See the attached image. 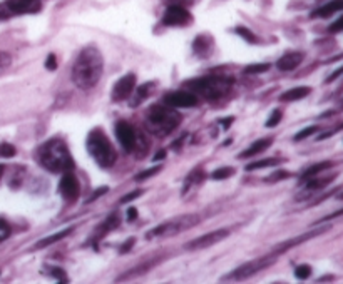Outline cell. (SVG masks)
Listing matches in <instances>:
<instances>
[{
  "mask_svg": "<svg viewBox=\"0 0 343 284\" xmlns=\"http://www.w3.org/2000/svg\"><path fill=\"white\" fill-rule=\"evenodd\" d=\"M312 92L310 87H295V89H288L287 92H283L280 95V100L282 102H295V100L305 99L307 95Z\"/></svg>",
  "mask_w": 343,
  "mask_h": 284,
  "instance_id": "20",
  "label": "cell"
},
{
  "mask_svg": "<svg viewBox=\"0 0 343 284\" xmlns=\"http://www.w3.org/2000/svg\"><path fill=\"white\" fill-rule=\"evenodd\" d=\"M295 276L298 279H308L312 276V268H310L308 264H302V266H298L295 269Z\"/></svg>",
  "mask_w": 343,
  "mask_h": 284,
  "instance_id": "35",
  "label": "cell"
},
{
  "mask_svg": "<svg viewBox=\"0 0 343 284\" xmlns=\"http://www.w3.org/2000/svg\"><path fill=\"white\" fill-rule=\"evenodd\" d=\"M161 169H163V167L158 166V167H151V169H147V171H142V172H139V174L136 176V181H137V182H141V181L149 179V177H152L154 174H158V172H159Z\"/></svg>",
  "mask_w": 343,
  "mask_h": 284,
  "instance_id": "33",
  "label": "cell"
},
{
  "mask_svg": "<svg viewBox=\"0 0 343 284\" xmlns=\"http://www.w3.org/2000/svg\"><path fill=\"white\" fill-rule=\"evenodd\" d=\"M8 236H10V226H8L3 219H0V243H3Z\"/></svg>",
  "mask_w": 343,
  "mask_h": 284,
  "instance_id": "37",
  "label": "cell"
},
{
  "mask_svg": "<svg viewBox=\"0 0 343 284\" xmlns=\"http://www.w3.org/2000/svg\"><path fill=\"white\" fill-rule=\"evenodd\" d=\"M136 90V75L134 74H126L117 80L112 87L111 99L114 102H122V100L129 99L131 94Z\"/></svg>",
  "mask_w": 343,
  "mask_h": 284,
  "instance_id": "12",
  "label": "cell"
},
{
  "mask_svg": "<svg viewBox=\"0 0 343 284\" xmlns=\"http://www.w3.org/2000/svg\"><path fill=\"white\" fill-rule=\"evenodd\" d=\"M87 151L90 154V157L97 162V166L104 167V169H106V167H112L117 159L114 146L109 142L107 136L101 131V129H94V131L89 132Z\"/></svg>",
  "mask_w": 343,
  "mask_h": 284,
  "instance_id": "5",
  "label": "cell"
},
{
  "mask_svg": "<svg viewBox=\"0 0 343 284\" xmlns=\"http://www.w3.org/2000/svg\"><path fill=\"white\" fill-rule=\"evenodd\" d=\"M235 32L238 33V35H241L243 38H245L246 42H253V44H256V42H258V37H256L251 30H248L246 27H236Z\"/></svg>",
  "mask_w": 343,
  "mask_h": 284,
  "instance_id": "30",
  "label": "cell"
},
{
  "mask_svg": "<svg viewBox=\"0 0 343 284\" xmlns=\"http://www.w3.org/2000/svg\"><path fill=\"white\" fill-rule=\"evenodd\" d=\"M164 156H166V152H164V151H161V152H158V154H156L154 161H158V159H159V161H161V159H164Z\"/></svg>",
  "mask_w": 343,
  "mask_h": 284,
  "instance_id": "50",
  "label": "cell"
},
{
  "mask_svg": "<svg viewBox=\"0 0 343 284\" xmlns=\"http://www.w3.org/2000/svg\"><path fill=\"white\" fill-rule=\"evenodd\" d=\"M35 157L42 167H45L47 171L54 172V174H59V172L64 174V172L74 169V161L67 146L57 139L47 141L44 146H40Z\"/></svg>",
  "mask_w": 343,
  "mask_h": 284,
  "instance_id": "2",
  "label": "cell"
},
{
  "mask_svg": "<svg viewBox=\"0 0 343 284\" xmlns=\"http://www.w3.org/2000/svg\"><path fill=\"white\" fill-rule=\"evenodd\" d=\"M333 164L330 161H325V162H318V164H315V166H312L310 167V169H307L302 174V181H307V179H310V177H315L317 174H320L322 171H325V169H328V167H332Z\"/></svg>",
  "mask_w": 343,
  "mask_h": 284,
  "instance_id": "25",
  "label": "cell"
},
{
  "mask_svg": "<svg viewBox=\"0 0 343 284\" xmlns=\"http://www.w3.org/2000/svg\"><path fill=\"white\" fill-rule=\"evenodd\" d=\"M154 264H158L156 261H151L149 264H139V266H136L134 269H131V271L124 273L121 278H117L116 281H126V279H131V278H137V276H142L144 273H147L149 269L154 266Z\"/></svg>",
  "mask_w": 343,
  "mask_h": 284,
  "instance_id": "22",
  "label": "cell"
},
{
  "mask_svg": "<svg viewBox=\"0 0 343 284\" xmlns=\"http://www.w3.org/2000/svg\"><path fill=\"white\" fill-rule=\"evenodd\" d=\"M3 171H5V167L0 166V181H2V176H3Z\"/></svg>",
  "mask_w": 343,
  "mask_h": 284,
  "instance_id": "51",
  "label": "cell"
},
{
  "mask_svg": "<svg viewBox=\"0 0 343 284\" xmlns=\"http://www.w3.org/2000/svg\"><path fill=\"white\" fill-rule=\"evenodd\" d=\"M288 176H290V174H288V172H285V171H275L273 174H271L266 181H268V182H276V181L285 179V177H288Z\"/></svg>",
  "mask_w": 343,
  "mask_h": 284,
  "instance_id": "40",
  "label": "cell"
},
{
  "mask_svg": "<svg viewBox=\"0 0 343 284\" xmlns=\"http://www.w3.org/2000/svg\"><path fill=\"white\" fill-rule=\"evenodd\" d=\"M343 10V0H332V2L325 3L323 7L317 8L315 12H313V17H330L333 13Z\"/></svg>",
  "mask_w": 343,
  "mask_h": 284,
  "instance_id": "19",
  "label": "cell"
},
{
  "mask_svg": "<svg viewBox=\"0 0 343 284\" xmlns=\"http://www.w3.org/2000/svg\"><path fill=\"white\" fill-rule=\"evenodd\" d=\"M42 8V0H5L0 3V20L10 17L37 13Z\"/></svg>",
  "mask_w": 343,
  "mask_h": 284,
  "instance_id": "7",
  "label": "cell"
},
{
  "mask_svg": "<svg viewBox=\"0 0 343 284\" xmlns=\"http://www.w3.org/2000/svg\"><path fill=\"white\" fill-rule=\"evenodd\" d=\"M142 194V191L141 189H137V191H132V192H129V194H126L121 199V204H126V202H129V201H134V199H137V197H139Z\"/></svg>",
  "mask_w": 343,
  "mask_h": 284,
  "instance_id": "41",
  "label": "cell"
},
{
  "mask_svg": "<svg viewBox=\"0 0 343 284\" xmlns=\"http://www.w3.org/2000/svg\"><path fill=\"white\" fill-rule=\"evenodd\" d=\"M193 49L194 54H198L199 57H208L213 50V40L208 35H198L196 40L193 42Z\"/></svg>",
  "mask_w": 343,
  "mask_h": 284,
  "instance_id": "18",
  "label": "cell"
},
{
  "mask_svg": "<svg viewBox=\"0 0 343 284\" xmlns=\"http://www.w3.org/2000/svg\"><path fill=\"white\" fill-rule=\"evenodd\" d=\"M282 117H283V114H282V110H273L270 115V119L266 120V127H275V126H278L280 122H282Z\"/></svg>",
  "mask_w": 343,
  "mask_h": 284,
  "instance_id": "34",
  "label": "cell"
},
{
  "mask_svg": "<svg viewBox=\"0 0 343 284\" xmlns=\"http://www.w3.org/2000/svg\"><path fill=\"white\" fill-rule=\"evenodd\" d=\"M303 62V54L302 52H288L283 57H280V60L276 62V67H278L282 72H292Z\"/></svg>",
  "mask_w": 343,
  "mask_h": 284,
  "instance_id": "15",
  "label": "cell"
},
{
  "mask_svg": "<svg viewBox=\"0 0 343 284\" xmlns=\"http://www.w3.org/2000/svg\"><path fill=\"white\" fill-rule=\"evenodd\" d=\"M104 70V57L99 52L97 47L89 45L80 50V54L75 59L72 65V82L79 89L89 90L94 89L99 84Z\"/></svg>",
  "mask_w": 343,
  "mask_h": 284,
  "instance_id": "1",
  "label": "cell"
},
{
  "mask_svg": "<svg viewBox=\"0 0 343 284\" xmlns=\"http://www.w3.org/2000/svg\"><path fill=\"white\" fill-rule=\"evenodd\" d=\"M104 192H107V187H99V189L92 194V197H90V199H87V202H90V201H96L99 196L104 194Z\"/></svg>",
  "mask_w": 343,
  "mask_h": 284,
  "instance_id": "47",
  "label": "cell"
},
{
  "mask_svg": "<svg viewBox=\"0 0 343 284\" xmlns=\"http://www.w3.org/2000/svg\"><path fill=\"white\" fill-rule=\"evenodd\" d=\"M168 5H181V7H189L194 0H164Z\"/></svg>",
  "mask_w": 343,
  "mask_h": 284,
  "instance_id": "43",
  "label": "cell"
},
{
  "mask_svg": "<svg viewBox=\"0 0 343 284\" xmlns=\"http://www.w3.org/2000/svg\"><path fill=\"white\" fill-rule=\"evenodd\" d=\"M183 122V117L181 114L176 110L174 107H169V105H152V107L147 110L146 119H144V126L146 131L154 134L158 137H164L168 136L178 129L179 124Z\"/></svg>",
  "mask_w": 343,
  "mask_h": 284,
  "instance_id": "3",
  "label": "cell"
},
{
  "mask_svg": "<svg viewBox=\"0 0 343 284\" xmlns=\"http://www.w3.org/2000/svg\"><path fill=\"white\" fill-rule=\"evenodd\" d=\"M230 233H228L226 229H218V231H213V233H208V234H203L199 236V238L189 241L188 244H186V249H189V251H198V249H206V248H211L214 244L221 243L223 239H226Z\"/></svg>",
  "mask_w": 343,
  "mask_h": 284,
  "instance_id": "11",
  "label": "cell"
},
{
  "mask_svg": "<svg viewBox=\"0 0 343 284\" xmlns=\"http://www.w3.org/2000/svg\"><path fill=\"white\" fill-rule=\"evenodd\" d=\"M199 216L196 214H184V216H178V218H173L169 221H164L163 224L156 226L154 229H151L147 233V239H163V238H174L184 231L193 229L194 226L199 224Z\"/></svg>",
  "mask_w": 343,
  "mask_h": 284,
  "instance_id": "6",
  "label": "cell"
},
{
  "mask_svg": "<svg viewBox=\"0 0 343 284\" xmlns=\"http://www.w3.org/2000/svg\"><path fill=\"white\" fill-rule=\"evenodd\" d=\"M163 102L174 109H183V107L191 109L199 104V99L191 90H174V92H169L164 95Z\"/></svg>",
  "mask_w": 343,
  "mask_h": 284,
  "instance_id": "9",
  "label": "cell"
},
{
  "mask_svg": "<svg viewBox=\"0 0 343 284\" xmlns=\"http://www.w3.org/2000/svg\"><path fill=\"white\" fill-rule=\"evenodd\" d=\"M220 122L223 124V127H225V131H226V129H228V127H230V124L233 122V117H230V119H226V120H225V119H221V120H220Z\"/></svg>",
  "mask_w": 343,
  "mask_h": 284,
  "instance_id": "49",
  "label": "cell"
},
{
  "mask_svg": "<svg viewBox=\"0 0 343 284\" xmlns=\"http://www.w3.org/2000/svg\"><path fill=\"white\" fill-rule=\"evenodd\" d=\"M49 271H50L52 276H54L55 279H59V281H67V274H65V271H62V269L52 266V268H49Z\"/></svg>",
  "mask_w": 343,
  "mask_h": 284,
  "instance_id": "39",
  "label": "cell"
},
{
  "mask_svg": "<svg viewBox=\"0 0 343 284\" xmlns=\"http://www.w3.org/2000/svg\"><path fill=\"white\" fill-rule=\"evenodd\" d=\"M203 179H204V172H203V169H194V171L191 172V174L188 176V179H186V186H184V189H183V194L189 189V186H191V184H196V182L203 181Z\"/></svg>",
  "mask_w": 343,
  "mask_h": 284,
  "instance_id": "27",
  "label": "cell"
},
{
  "mask_svg": "<svg viewBox=\"0 0 343 284\" xmlns=\"http://www.w3.org/2000/svg\"><path fill=\"white\" fill-rule=\"evenodd\" d=\"M271 142H273V139H271V137H268V139H260V141H256V142L251 144V146L248 147V149H245V151H243L238 157H240V159H248V157L258 156V154L266 151V149L271 146Z\"/></svg>",
  "mask_w": 343,
  "mask_h": 284,
  "instance_id": "17",
  "label": "cell"
},
{
  "mask_svg": "<svg viewBox=\"0 0 343 284\" xmlns=\"http://www.w3.org/2000/svg\"><path fill=\"white\" fill-rule=\"evenodd\" d=\"M151 87H154V84L149 82V84H144V85H141L139 89H137V99H142V97H147V95L151 94Z\"/></svg>",
  "mask_w": 343,
  "mask_h": 284,
  "instance_id": "38",
  "label": "cell"
},
{
  "mask_svg": "<svg viewBox=\"0 0 343 284\" xmlns=\"http://www.w3.org/2000/svg\"><path fill=\"white\" fill-rule=\"evenodd\" d=\"M330 181H333V176L332 177H327V179H315V177H310V179H307V189L308 191L322 189V187H325Z\"/></svg>",
  "mask_w": 343,
  "mask_h": 284,
  "instance_id": "26",
  "label": "cell"
},
{
  "mask_svg": "<svg viewBox=\"0 0 343 284\" xmlns=\"http://www.w3.org/2000/svg\"><path fill=\"white\" fill-rule=\"evenodd\" d=\"M136 218H137V209L136 208H129V211H127V219L134 221Z\"/></svg>",
  "mask_w": 343,
  "mask_h": 284,
  "instance_id": "48",
  "label": "cell"
},
{
  "mask_svg": "<svg viewBox=\"0 0 343 284\" xmlns=\"http://www.w3.org/2000/svg\"><path fill=\"white\" fill-rule=\"evenodd\" d=\"M17 154V149L12 146L10 142H2L0 144V156L2 157H13Z\"/></svg>",
  "mask_w": 343,
  "mask_h": 284,
  "instance_id": "32",
  "label": "cell"
},
{
  "mask_svg": "<svg viewBox=\"0 0 343 284\" xmlns=\"http://www.w3.org/2000/svg\"><path fill=\"white\" fill-rule=\"evenodd\" d=\"M45 69H49V70H55V69H57V59H55L54 54H50L49 57H47V60H45Z\"/></svg>",
  "mask_w": 343,
  "mask_h": 284,
  "instance_id": "44",
  "label": "cell"
},
{
  "mask_svg": "<svg viewBox=\"0 0 343 284\" xmlns=\"http://www.w3.org/2000/svg\"><path fill=\"white\" fill-rule=\"evenodd\" d=\"M318 131V127L317 126H312V127H307V129H303V131H300L297 136H295V141H303V139H307L310 137L312 134H315Z\"/></svg>",
  "mask_w": 343,
  "mask_h": 284,
  "instance_id": "36",
  "label": "cell"
},
{
  "mask_svg": "<svg viewBox=\"0 0 343 284\" xmlns=\"http://www.w3.org/2000/svg\"><path fill=\"white\" fill-rule=\"evenodd\" d=\"M273 261H275V254L255 259V261H250V263H245V264H241V266H238L235 271H231L228 276L223 278V281H245V279L256 276V274L261 273L263 269L270 268L271 264H273Z\"/></svg>",
  "mask_w": 343,
  "mask_h": 284,
  "instance_id": "8",
  "label": "cell"
},
{
  "mask_svg": "<svg viewBox=\"0 0 343 284\" xmlns=\"http://www.w3.org/2000/svg\"><path fill=\"white\" fill-rule=\"evenodd\" d=\"M59 192L64 201H67V202L77 201L80 186H79V179L72 174V171L64 172V176H62V179L59 182Z\"/></svg>",
  "mask_w": 343,
  "mask_h": 284,
  "instance_id": "13",
  "label": "cell"
},
{
  "mask_svg": "<svg viewBox=\"0 0 343 284\" xmlns=\"http://www.w3.org/2000/svg\"><path fill=\"white\" fill-rule=\"evenodd\" d=\"M191 22H193V15L189 13L188 7L168 5L163 15V23L166 27H186Z\"/></svg>",
  "mask_w": 343,
  "mask_h": 284,
  "instance_id": "10",
  "label": "cell"
},
{
  "mask_svg": "<svg viewBox=\"0 0 343 284\" xmlns=\"http://www.w3.org/2000/svg\"><path fill=\"white\" fill-rule=\"evenodd\" d=\"M328 30H330L332 33H337V32H342L343 30V15L338 18V20H335L332 23L330 27H328Z\"/></svg>",
  "mask_w": 343,
  "mask_h": 284,
  "instance_id": "42",
  "label": "cell"
},
{
  "mask_svg": "<svg viewBox=\"0 0 343 284\" xmlns=\"http://www.w3.org/2000/svg\"><path fill=\"white\" fill-rule=\"evenodd\" d=\"M270 69V64H251L248 65L245 69V74L246 75H258V74H263Z\"/></svg>",
  "mask_w": 343,
  "mask_h": 284,
  "instance_id": "28",
  "label": "cell"
},
{
  "mask_svg": "<svg viewBox=\"0 0 343 284\" xmlns=\"http://www.w3.org/2000/svg\"><path fill=\"white\" fill-rule=\"evenodd\" d=\"M186 89L196 95H201L206 100H218L231 90L233 77L230 75H204L199 79L188 80Z\"/></svg>",
  "mask_w": 343,
  "mask_h": 284,
  "instance_id": "4",
  "label": "cell"
},
{
  "mask_svg": "<svg viewBox=\"0 0 343 284\" xmlns=\"http://www.w3.org/2000/svg\"><path fill=\"white\" fill-rule=\"evenodd\" d=\"M74 228H67V229H64V231H60V233H55V234H52L49 236V238H44L42 241H39V243L35 244L34 249H44V248H49L52 246V244H55L57 241H60V239H64V238H67V236L72 233Z\"/></svg>",
  "mask_w": 343,
  "mask_h": 284,
  "instance_id": "21",
  "label": "cell"
},
{
  "mask_svg": "<svg viewBox=\"0 0 343 284\" xmlns=\"http://www.w3.org/2000/svg\"><path fill=\"white\" fill-rule=\"evenodd\" d=\"M342 74H343V65L338 67V69H337L335 72H333V74H332L330 77H328V79H327V84H330V82H333V80H337Z\"/></svg>",
  "mask_w": 343,
  "mask_h": 284,
  "instance_id": "46",
  "label": "cell"
},
{
  "mask_svg": "<svg viewBox=\"0 0 343 284\" xmlns=\"http://www.w3.org/2000/svg\"><path fill=\"white\" fill-rule=\"evenodd\" d=\"M116 136H117L119 142H121V146L126 152H131L136 149L137 134L129 122H126V120H119V122L116 124Z\"/></svg>",
  "mask_w": 343,
  "mask_h": 284,
  "instance_id": "14",
  "label": "cell"
},
{
  "mask_svg": "<svg viewBox=\"0 0 343 284\" xmlns=\"http://www.w3.org/2000/svg\"><path fill=\"white\" fill-rule=\"evenodd\" d=\"M280 159L276 157H270V159H261V161L251 162V164L246 166V171H256V169H266V167H275L280 164Z\"/></svg>",
  "mask_w": 343,
  "mask_h": 284,
  "instance_id": "24",
  "label": "cell"
},
{
  "mask_svg": "<svg viewBox=\"0 0 343 284\" xmlns=\"http://www.w3.org/2000/svg\"><path fill=\"white\" fill-rule=\"evenodd\" d=\"M134 243H136V239H134V238H129V239H127L126 243H124L122 246H121V254L129 253V251H131V248L134 246Z\"/></svg>",
  "mask_w": 343,
  "mask_h": 284,
  "instance_id": "45",
  "label": "cell"
},
{
  "mask_svg": "<svg viewBox=\"0 0 343 284\" xmlns=\"http://www.w3.org/2000/svg\"><path fill=\"white\" fill-rule=\"evenodd\" d=\"M119 226V216L117 214H111L109 218L104 221V223L99 226V229H97V238H102L104 234L109 233V231H112V229H116Z\"/></svg>",
  "mask_w": 343,
  "mask_h": 284,
  "instance_id": "23",
  "label": "cell"
},
{
  "mask_svg": "<svg viewBox=\"0 0 343 284\" xmlns=\"http://www.w3.org/2000/svg\"><path fill=\"white\" fill-rule=\"evenodd\" d=\"M325 231H327V228H325V229L313 231V233H308V234H303V236H298V238H295V239H288V241H285V243L278 244V246H276V248L273 249V254H280V253L288 251V249H292V248H295V246H298V244H302V243H305V241H308V239L315 238V236L322 234V233H325Z\"/></svg>",
  "mask_w": 343,
  "mask_h": 284,
  "instance_id": "16",
  "label": "cell"
},
{
  "mask_svg": "<svg viewBox=\"0 0 343 284\" xmlns=\"http://www.w3.org/2000/svg\"><path fill=\"white\" fill-rule=\"evenodd\" d=\"M10 65H12L10 54L5 50H0V74H3V72H5Z\"/></svg>",
  "mask_w": 343,
  "mask_h": 284,
  "instance_id": "31",
  "label": "cell"
},
{
  "mask_svg": "<svg viewBox=\"0 0 343 284\" xmlns=\"http://www.w3.org/2000/svg\"><path fill=\"white\" fill-rule=\"evenodd\" d=\"M233 174H235V169H233V167H220V169H216L213 172L211 177L216 181H221V179H228V177H231Z\"/></svg>",
  "mask_w": 343,
  "mask_h": 284,
  "instance_id": "29",
  "label": "cell"
}]
</instances>
